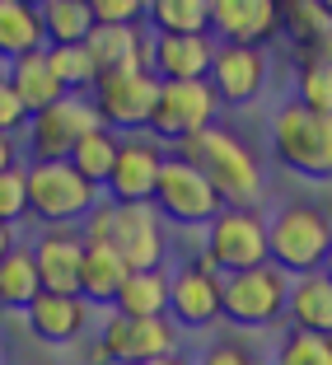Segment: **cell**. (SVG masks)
Here are the masks:
<instances>
[{
  "mask_svg": "<svg viewBox=\"0 0 332 365\" xmlns=\"http://www.w3.org/2000/svg\"><path fill=\"white\" fill-rule=\"evenodd\" d=\"M118 145H122L118 131H108V127H89L85 136L76 140V150L66 155V164H71V169H76L85 182H94L98 192H103L108 173H113V160H118Z\"/></svg>",
  "mask_w": 332,
  "mask_h": 365,
  "instance_id": "26",
  "label": "cell"
},
{
  "mask_svg": "<svg viewBox=\"0 0 332 365\" xmlns=\"http://www.w3.org/2000/svg\"><path fill=\"white\" fill-rule=\"evenodd\" d=\"M164 351H178V328L169 323V314L160 319H131V314H118L103 323L94 346V365H136V361H150V356Z\"/></svg>",
  "mask_w": 332,
  "mask_h": 365,
  "instance_id": "11",
  "label": "cell"
},
{
  "mask_svg": "<svg viewBox=\"0 0 332 365\" xmlns=\"http://www.w3.org/2000/svg\"><path fill=\"white\" fill-rule=\"evenodd\" d=\"M98 76H118V71H150V29L145 24H94L85 43Z\"/></svg>",
  "mask_w": 332,
  "mask_h": 365,
  "instance_id": "17",
  "label": "cell"
},
{
  "mask_svg": "<svg viewBox=\"0 0 332 365\" xmlns=\"http://www.w3.org/2000/svg\"><path fill=\"white\" fill-rule=\"evenodd\" d=\"M271 150L290 173L313 182H328L332 173V118L309 113L304 103H281L271 118Z\"/></svg>",
  "mask_w": 332,
  "mask_h": 365,
  "instance_id": "5",
  "label": "cell"
},
{
  "mask_svg": "<svg viewBox=\"0 0 332 365\" xmlns=\"http://www.w3.org/2000/svg\"><path fill=\"white\" fill-rule=\"evenodd\" d=\"M28 215V197H24V164L0 173V225H19Z\"/></svg>",
  "mask_w": 332,
  "mask_h": 365,
  "instance_id": "34",
  "label": "cell"
},
{
  "mask_svg": "<svg viewBox=\"0 0 332 365\" xmlns=\"http://www.w3.org/2000/svg\"><path fill=\"white\" fill-rule=\"evenodd\" d=\"M169 323L173 328H211L220 323V277L202 258L169 272Z\"/></svg>",
  "mask_w": 332,
  "mask_h": 365,
  "instance_id": "14",
  "label": "cell"
},
{
  "mask_svg": "<svg viewBox=\"0 0 332 365\" xmlns=\"http://www.w3.org/2000/svg\"><path fill=\"white\" fill-rule=\"evenodd\" d=\"M136 365H192V356H182V351H164V356H150V361H136Z\"/></svg>",
  "mask_w": 332,
  "mask_h": 365,
  "instance_id": "39",
  "label": "cell"
},
{
  "mask_svg": "<svg viewBox=\"0 0 332 365\" xmlns=\"http://www.w3.org/2000/svg\"><path fill=\"white\" fill-rule=\"evenodd\" d=\"M19 164V145H14V136L10 131H0V173L5 169H14Z\"/></svg>",
  "mask_w": 332,
  "mask_h": 365,
  "instance_id": "38",
  "label": "cell"
},
{
  "mask_svg": "<svg viewBox=\"0 0 332 365\" xmlns=\"http://www.w3.org/2000/svg\"><path fill=\"white\" fill-rule=\"evenodd\" d=\"M276 33H286L290 43L300 47H332V10L328 0H286L281 5Z\"/></svg>",
  "mask_w": 332,
  "mask_h": 365,
  "instance_id": "25",
  "label": "cell"
},
{
  "mask_svg": "<svg viewBox=\"0 0 332 365\" xmlns=\"http://www.w3.org/2000/svg\"><path fill=\"white\" fill-rule=\"evenodd\" d=\"M89 127H98L89 98L85 94H61L56 103L28 113V122H24V131H28V155L33 160H66Z\"/></svg>",
  "mask_w": 332,
  "mask_h": 365,
  "instance_id": "12",
  "label": "cell"
},
{
  "mask_svg": "<svg viewBox=\"0 0 332 365\" xmlns=\"http://www.w3.org/2000/svg\"><path fill=\"white\" fill-rule=\"evenodd\" d=\"M24 5H33V10H38V5H43V0H24Z\"/></svg>",
  "mask_w": 332,
  "mask_h": 365,
  "instance_id": "41",
  "label": "cell"
},
{
  "mask_svg": "<svg viewBox=\"0 0 332 365\" xmlns=\"http://www.w3.org/2000/svg\"><path fill=\"white\" fill-rule=\"evenodd\" d=\"M332 253V220L313 202H286L267 215V262L286 277L323 272Z\"/></svg>",
  "mask_w": 332,
  "mask_h": 365,
  "instance_id": "3",
  "label": "cell"
},
{
  "mask_svg": "<svg viewBox=\"0 0 332 365\" xmlns=\"http://www.w3.org/2000/svg\"><path fill=\"white\" fill-rule=\"evenodd\" d=\"M206 19H211L215 43L262 47V43L276 38L281 5L276 0H206Z\"/></svg>",
  "mask_w": 332,
  "mask_h": 365,
  "instance_id": "16",
  "label": "cell"
},
{
  "mask_svg": "<svg viewBox=\"0 0 332 365\" xmlns=\"http://www.w3.org/2000/svg\"><path fill=\"white\" fill-rule=\"evenodd\" d=\"M24 323L28 333L47 346H66L85 333L89 323V304L80 295H52V290H38L28 304H24Z\"/></svg>",
  "mask_w": 332,
  "mask_h": 365,
  "instance_id": "20",
  "label": "cell"
},
{
  "mask_svg": "<svg viewBox=\"0 0 332 365\" xmlns=\"http://www.w3.org/2000/svg\"><path fill=\"white\" fill-rule=\"evenodd\" d=\"M164 164V145L150 136H131L118 145V160H113V173H108L103 192L108 202H150L155 197V178H160Z\"/></svg>",
  "mask_w": 332,
  "mask_h": 365,
  "instance_id": "15",
  "label": "cell"
},
{
  "mask_svg": "<svg viewBox=\"0 0 332 365\" xmlns=\"http://www.w3.org/2000/svg\"><path fill=\"white\" fill-rule=\"evenodd\" d=\"M295 103H304L309 113L332 118V61L328 47H304L300 66H295Z\"/></svg>",
  "mask_w": 332,
  "mask_h": 365,
  "instance_id": "28",
  "label": "cell"
},
{
  "mask_svg": "<svg viewBox=\"0 0 332 365\" xmlns=\"http://www.w3.org/2000/svg\"><path fill=\"white\" fill-rule=\"evenodd\" d=\"M113 309L131 314V319H160V314L169 309V272H164V267L127 272V281H122Z\"/></svg>",
  "mask_w": 332,
  "mask_h": 365,
  "instance_id": "24",
  "label": "cell"
},
{
  "mask_svg": "<svg viewBox=\"0 0 332 365\" xmlns=\"http://www.w3.org/2000/svg\"><path fill=\"white\" fill-rule=\"evenodd\" d=\"M38 24H43V47H71L85 43V33L94 29V14L85 0H43Z\"/></svg>",
  "mask_w": 332,
  "mask_h": 365,
  "instance_id": "27",
  "label": "cell"
},
{
  "mask_svg": "<svg viewBox=\"0 0 332 365\" xmlns=\"http://www.w3.org/2000/svg\"><path fill=\"white\" fill-rule=\"evenodd\" d=\"M14 244H19V239H14V225H0V258H5Z\"/></svg>",
  "mask_w": 332,
  "mask_h": 365,
  "instance_id": "40",
  "label": "cell"
},
{
  "mask_svg": "<svg viewBox=\"0 0 332 365\" xmlns=\"http://www.w3.org/2000/svg\"><path fill=\"white\" fill-rule=\"evenodd\" d=\"M43 56H47L56 85H61L66 94H89V85L98 80L94 61H89V52L80 43H71V47H43Z\"/></svg>",
  "mask_w": 332,
  "mask_h": 365,
  "instance_id": "32",
  "label": "cell"
},
{
  "mask_svg": "<svg viewBox=\"0 0 332 365\" xmlns=\"http://www.w3.org/2000/svg\"><path fill=\"white\" fill-rule=\"evenodd\" d=\"M85 244H108L131 272L164 267V220L150 202H94L80 220Z\"/></svg>",
  "mask_w": 332,
  "mask_h": 365,
  "instance_id": "2",
  "label": "cell"
},
{
  "mask_svg": "<svg viewBox=\"0 0 332 365\" xmlns=\"http://www.w3.org/2000/svg\"><path fill=\"white\" fill-rule=\"evenodd\" d=\"M94 24H145L150 0H85Z\"/></svg>",
  "mask_w": 332,
  "mask_h": 365,
  "instance_id": "35",
  "label": "cell"
},
{
  "mask_svg": "<svg viewBox=\"0 0 332 365\" xmlns=\"http://www.w3.org/2000/svg\"><path fill=\"white\" fill-rule=\"evenodd\" d=\"M206 85H211L215 103H229V108L253 103L267 85V52L244 43H215V56L206 66Z\"/></svg>",
  "mask_w": 332,
  "mask_h": 365,
  "instance_id": "13",
  "label": "cell"
},
{
  "mask_svg": "<svg viewBox=\"0 0 332 365\" xmlns=\"http://www.w3.org/2000/svg\"><path fill=\"white\" fill-rule=\"evenodd\" d=\"M38 47H43L38 10L24 0H0V61H14V56L38 52Z\"/></svg>",
  "mask_w": 332,
  "mask_h": 365,
  "instance_id": "29",
  "label": "cell"
},
{
  "mask_svg": "<svg viewBox=\"0 0 332 365\" xmlns=\"http://www.w3.org/2000/svg\"><path fill=\"white\" fill-rule=\"evenodd\" d=\"M33 267H38V286L52 295H80V258H85V235L76 225L43 230V239L28 248Z\"/></svg>",
  "mask_w": 332,
  "mask_h": 365,
  "instance_id": "18",
  "label": "cell"
},
{
  "mask_svg": "<svg viewBox=\"0 0 332 365\" xmlns=\"http://www.w3.org/2000/svg\"><path fill=\"white\" fill-rule=\"evenodd\" d=\"M215 56L211 33H150V76L155 80H206Z\"/></svg>",
  "mask_w": 332,
  "mask_h": 365,
  "instance_id": "19",
  "label": "cell"
},
{
  "mask_svg": "<svg viewBox=\"0 0 332 365\" xmlns=\"http://www.w3.org/2000/svg\"><path fill=\"white\" fill-rule=\"evenodd\" d=\"M155 94H160V80L150 71H118V76H98L85 98L94 108L98 127L118 131V136H136L150 122Z\"/></svg>",
  "mask_w": 332,
  "mask_h": 365,
  "instance_id": "10",
  "label": "cell"
},
{
  "mask_svg": "<svg viewBox=\"0 0 332 365\" xmlns=\"http://www.w3.org/2000/svg\"><path fill=\"white\" fill-rule=\"evenodd\" d=\"M24 122H28V113H24V103L14 98L10 80L0 76V131H10V136H14V131H19Z\"/></svg>",
  "mask_w": 332,
  "mask_h": 365,
  "instance_id": "37",
  "label": "cell"
},
{
  "mask_svg": "<svg viewBox=\"0 0 332 365\" xmlns=\"http://www.w3.org/2000/svg\"><path fill=\"white\" fill-rule=\"evenodd\" d=\"M173 155L192 164V169L215 187V197H220L225 206H253L257 197H262V187H267L257 155L225 127H202L197 136H187L182 145H173Z\"/></svg>",
  "mask_w": 332,
  "mask_h": 365,
  "instance_id": "1",
  "label": "cell"
},
{
  "mask_svg": "<svg viewBox=\"0 0 332 365\" xmlns=\"http://www.w3.org/2000/svg\"><path fill=\"white\" fill-rule=\"evenodd\" d=\"M145 24L150 33H211L206 0H150Z\"/></svg>",
  "mask_w": 332,
  "mask_h": 365,
  "instance_id": "31",
  "label": "cell"
},
{
  "mask_svg": "<svg viewBox=\"0 0 332 365\" xmlns=\"http://www.w3.org/2000/svg\"><path fill=\"white\" fill-rule=\"evenodd\" d=\"M150 206L160 211V220L182 225V230H202V225H211L215 215L225 211V202L215 197V187L187 160H178V155H164Z\"/></svg>",
  "mask_w": 332,
  "mask_h": 365,
  "instance_id": "8",
  "label": "cell"
},
{
  "mask_svg": "<svg viewBox=\"0 0 332 365\" xmlns=\"http://www.w3.org/2000/svg\"><path fill=\"white\" fill-rule=\"evenodd\" d=\"M271 365H332V337L290 328V333L281 337L276 361H271Z\"/></svg>",
  "mask_w": 332,
  "mask_h": 365,
  "instance_id": "33",
  "label": "cell"
},
{
  "mask_svg": "<svg viewBox=\"0 0 332 365\" xmlns=\"http://www.w3.org/2000/svg\"><path fill=\"white\" fill-rule=\"evenodd\" d=\"M5 80H10L14 98L24 103V113H38V108L56 103V98L66 94V89L56 85L52 66H47V56H43V47H38V52L14 56V61H10V76H5Z\"/></svg>",
  "mask_w": 332,
  "mask_h": 365,
  "instance_id": "23",
  "label": "cell"
},
{
  "mask_svg": "<svg viewBox=\"0 0 332 365\" xmlns=\"http://www.w3.org/2000/svg\"><path fill=\"white\" fill-rule=\"evenodd\" d=\"M276 5H286V0H276Z\"/></svg>",
  "mask_w": 332,
  "mask_h": 365,
  "instance_id": "42",
  "label": "cell"
},
{
  "mask_svg": "<svg viewBox=\"0 0 332 365\" xmlns=\"http://www.w3.org/2000/svg\"><path fill=\"white\" fill-rule=\"evenodd\" d=\"M215 113H220V103H215L206 80H160V94H155L145 131L160 145H182L202 127H215Z\"/></svg>",
  "mask_w": 332,
  "mask_h": 365,
  "instance_id": "9",
  "label": "cell"
},
{
  "mask_svg": "<svg viewBox=\"0 0 332 365\" xmlns=\"http://www.w3.org/2000/svg\"><path fill=\"white\" fill-rule=\"evenodd\" d=\"M202 230H206L202 262L215 277L267 262V215L253 211V206H225V211Z\"/></svg>",
  "mask_w": 332,
  "mask_h": 365,
  "instance_id": "7",
  "label": "cell"
},
{
  "mask_svg": "<svg viewBox=\"0 0 332 365\" xmlns=\"http://www.w3.org/2000/svg\"><path fill=\"white\" fill-rule=\"evenodd\" d=\"M24 197H28V215L43 230L56 225H80L89 206L98 202V187L85 182L66 160H33L24 164Z\"/></svg>",
  "mask_w": 332,
  "mask_h": 365,
  "instance_id": "4",
  "label": "cell"
},
{
  "mask_svg": "<svg viewBox=\"0 0 332 365\" xmlns=\"http://www.w3.org/2000/svg\"><path fill=\"white\" fill-rule=\"evenodd\" d=\"M127 272L131 267L108 244H85V258H80V300L85 304H108V309H113Z\"/></svg>",
  "mask_w": 332,
  "mask_h": 365,
  "instance_id": "22",
  "label": "cell"
},
{
  "mask_svg": "<svg viewBox=\"0 0 332 365\" xmlns=\"http://www.w3.org/2000/svg\"><path fill=\"white\" fill-rule=\"evenodd\" d=\"M286 286L290 277L271 262L225 272L220 277V319L234 328H271L286 309Z\"/></svg>",
  "mask_w": 332,
  "mask_h": 365,
  "instance_id": "6",
  "label": "cell"
},
{
  "mask_svg": "<svg viewBox=\"0 0 332 365\" xmlns=\"http://www.w3.org/2000/svg\"><path fill=\"white\" fill-rule=\"evenodd\" d=\"M290 328L300 333H323L332 337V281L328 272H304V277H290L286 286V309Z\"/></svg>",
  "mask_w": 332,
  "mask_h": 365,
  "instance_id": "21",
  "label": "cell"
},
{
  "mask_svg": "<svg viewBox=\"0 0 332 365\" xmlns=\"http://www.w3.org/2000/svg\"><path fill=\"white\" fill-rule=\"evenodd\" d=\"M38 267H33V253L14 244L5 258H0V304L5 309H24V304L38 295Z\"/></svg>",
  "mask_w": 332,
  "mask_h": 365,
  "instance_id": "30",
  "label": "cell"
},
{
  "mask_svg": "<svg viewBox=\"0 0 332 365\" xmlns=\"http://www.w3.org/2000/svg\"><path fill=\"white\" fill-rule=\"evenodd\" d=\"M192 365H262V356H257L253 346L234 342V337H220V342H211L202 351V361H192Z\"/></svg>",
  "mask_w": 332,
  "mask_h": 365,
  "instance_id": "36",
  "label": "cell"
}]
</instances>
